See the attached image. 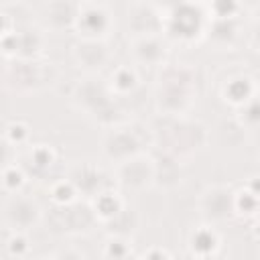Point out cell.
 <instances>
[{
  "label": "cell",
  "mask_w": 260,
  "mask_h": 260,
  "mask_svg": "<svg viewBox=\"0 0 260 260\" xmlns=\"http://www.w3.org/2000/svg\"><path fill=\"white\" fill-rule=\"evenodd\" d=\"M154 158V185L162 189L177 187L183 181V162L177 156L160 152Z\"/></svg>",
  "instance_id": "ac0fdd59"
},
{
  "label": "cell",
  "mask_w": 260,
  "mask_h": 260,
  "mask_svg": "<svg viewBox=\"0 0 260 260\" xmlns=\"http://www.w3.org/2000/svg\"><path fill=\"white\" fill-rule=\"evenodd\" d=\"M77 189L73 187V183L67 179V177H63V179H57L55 183H51V187H49V199L57 205V207H67V205H71V203H75L77 201Z\"/></svg>",
  "instance_id": "603a6c76"
},
{
  "label": "cell",
  "mask_w": 260,
  "mask_h": 260,
  "mask_svg": "<svg viewBox=\"0 0 260 260\" xmlns=\"http://www.w3.org/2000/svg\"><path fill=\"white\" fill-rule=\"evenodd\" d=\"M73 61L87 73H95L104 69L110 63V49L106 41H91V39H79L71 47Z\"/></svg>",
  "instance_id": "30bf717a"
},
{
  "label": "cell",
  "mask_w": 260,
  "mask_h": 260,
  "mask_svg": "<svg viewBox=\"0 0 260 260\" xmlns=\"http://www.w3.org/2000/svg\"><path fill=\"white\" fill-rule=\"evenodd\" d=\"M205 130L207 128L201 122L160 116V126L154 124L150 128V136H152V144H156L160 152H167L181 160L185 156L195 154L199 148H203L207 140Z\"/></svg>",
  "instance_id": "6da1fadb"
},
{
  "label": "cell",
  "mask_w": 260,
  "mask_h": 260,
  "mask_svg": "<svg viewBox=\"0 0 260 260\" xmlns=\"http://www.w3.org/2000/svg\"><path fill=\"white\" fill-rule=\"evenodd\" d=\"M219 95L225 104H230L234 108H242L244 104L256 100V79L246 73L232 75L221 83Z\"/></svg>",
  "instance_id": "5bb4252c"
},
{
  "label": "cell",
  "mask_w": 260,
  "mask_h": 260,
  "mask_svg": "<svg viewBox=\"0 0 260 260\" xmlns=\"http://www.w3.org/2000/svg\"><path fill=\"white\" fill-rule=\"evenodd\" d=\"M26 173L20 165L16 162H8L6 167L0 169V185L2 189L8 193V195H14V193H22L24 185H26Z\"/></svg>",
  "instance_id": "7402d4cb"
},
{
  "label": "cell",
  "mask_w": 260,
  "mask_h": 260,
  "mask_svg": "<svg viewBox=\"0 0 260 260\" xmlns=\"http://www.w3.org/2000/svg\"><path fill=\"white\" fill-rule=\"evenodd\" d=\"M10 162V144L4 140V136L0 138V169L6 167Z\"/></svg>",
  "instance_id": "f546056e"
},
{
  "label": "cell",
  "mask_w": 260,
  "mask_h": 260,
  "mask_svg": "<svg viewBox=\"0 0 260 260\" xmlns=\"http://www.w3.org/2000/svg\"><path fill=\"white\" fill-rule=\"evenodd\" d=\"M102 254L106 260H130V254H132L130 240L124 236H110L104 244Z\"/></svg>",
  "instance_id": "d4e9b609"
},
{
  "label": "cell",
  "mask_w": 260,
  "mask_h": 260,
  "mask_svg": "<svg viewBox=\"0 0 260 260\" xmlns=\"http://www.w3.org/2000/svg\"><path fill=\"white\" fill-rule=\"evenodd\" d=\"M41 81H43V71L35 59L32 61L14 59V63L6 71V83L12 89H35Z\"/></svg>",
  "instance_id": "e0dca14e"
},
{
  "label": "cell",
  "mask_w": 260,
  "mask_h": 260,
  "mask_svg": "<svg viewBox=\"0 0 260 260\" xmlns=\"http://www.w3.org/2000/svg\"><path fill=\"white\" fill-rule=\"evenodd\" d=\"M221 246V236L213 228V223H201L191 230L187 238V248L193 258L197 260H209L219 252Z\"/></svg>",
  "instance_id": "4fadbf2b"
},
{
  "label": "cell",
  "mask_w": 260,
  "mask_h": 260,
  "mask_svg": "<svg viewBox=\"0 0 260 260\" xmlns=\"http://www.w3.org/2000/svg\"><path fill=\"white\" fill-rule=\"evenodd\" d=\"M124 207H126L124 197L110 187L98 191L89 199V209L93 213V219H98L102 223H110L112 219H116L124 211Z\"/></svg>",
  "instance_id": "2e32d148"
},
{
  "label": "cell",
  "mask_w": 260,
  "mask_h": 260,
  "mask_svg": "<svg viewBox=\"0 0 260 260\" xmlns=\"http://www.w3.org/2000/svg\"><path fill=\"white\" fill-rule=\"evenodd\" d=\"M67 179L73 183V187L77 189V193H83V195H87L89 199H91L98 191L106 189V187L102 185L104 175H102L100 167H95V165L89 162V160H79V162H75V165L69 169Z\"/></svg>",
  "instance_id": "9a60e30c"
},
{
  "label": "cell",
  "mask_w": 260,
  "mask_h": 260,
  "mask_svg": "<svg viewBox=\"0 0 260 260\" xmlns=\"http://www.w3.org/2000/svg\"><path fill=\"white\" fill-rule=\"evenodd\" d=\"M112 98L114 95L108 83H102V79L95 77H87L79 81L71 91V102L89 116H95V120L100 114H106L112 108Z\"/></svg>",
  "instance_id": "ba28073f"
},
{
  "label": "cell",
  "mask_w": 260,
  "mask_h": 260,
  "mask_svg": "<svg viewBox=\"0 0 260 260\" xmlns=\"http://www.w3.org/2000/svg\"><path fill=\"white\" fill-rule=\"evenodd\" d=\"M128 26L132 37L162 35V10L156 4H132L128 8Z\"/></svg>",
  "instance_id": "8fae6325"
},
{
  "label": "cell",
  "mask_w": 260,
  "mask_h": 260,
  "mask_svg": "<svg viewBox=\"0 0 260 260\" xmlns=\"http://www.w3.org/2000/svg\"><path fill=\"white\" fill-rule=\"evenodd\" d=\"M256 213H258V187H256V177H252L240 189L232 191V215L254 219Z\"/></svg>",
  "instance_id": "d6986e66"
},
{
  "label": "cell",
  "mask_w": 260,
  "mask_h": 260,
  "mask_svg": "<svg viewBox=\"0 0 260 260\" xmlns=\"http://www.w3.org/2000/svg\"><path fill=\"white\" fill-rule=\"evenodd\" d=\"M30 238L26 232H10L6 238V252L12 258H26L30 252Z\"/></svg>",
  "instance_id": "4316f807"
},
{
  "label": "cell",
  "mask_w": 260,
  "mask_h": 260,
  "mask_svg": "<svg viewBox=\"0 0 260 260\" xmlns=\"http://www.w3.org/2000/svg\"><path fill=\"white\" fill-rule=\"evenodd\" d=\"M140 260H173L169 250L162 246H150L148 250H144V254L140 256Z\"/></svg>",
  "instance_id": "83f0119b"
},
{
  "label": "cell",
  "mask_w": 260,
  "mask_h": 260,
  "mask_svg": "<svg viewBox=\"0 0 260 260\" xmlns=\"http://www.w3.org/2000/svg\"><path fill=\"white\" fill-rule=\"evenodd\" d=\"M12 30V20H10V14L8 12H4L2 8H0V39L4 37V35H8Z\"/></svg>",
  "instance_id": "f1b7e54d"
},
{
  "label": "cell",
  "mask_w": 260,
  "mask_h": 260,
  "mask_svg": "<svg viewBox=\"0 0 260 260\" xmlns=\"http://www.w3.org/2000/svg\"><path fill=\"white\" fill-rule=\"evenodd\" d=\"M75 8L77 4L71 2H53L45 6V20L51 28L61 30V28H73V20H75Z\"/></svg>",
  "instance_id": "ffe728a7"
},
{
  "label": "cell",
  "mask_w": 260,
  "mask_h": 260,
  "mask_svg": "<svg viewBox=\"0 0 260 260\" xmlns=\"http://www.w3.org/2000/svg\"><path fill=\"white\" fill-rule=\"evenodd\" d=\"M41 205L37 203V199L24 193L8 195V199L2 205V219L10 232H28L41 221Z\"/></svg>",
  "instance_id": "52a82bcc"
},
{
  "label": "cell",
  "mask_w": 260,
  "mask_h": 260,
  "mask_svg": "<svg viewBox=\"0 0 260 260\" xmlns=\"http://www.w3.org/2000/svg\"><path fill=\"white\" fill-rule=\"evenodd\" d=\"M2 136L10 146H22L30 138V126L24 120H10L4 126V134Z\"/></svg>",
  "instance_id": "484cf974"
},
{
  "label": "cell",
  "mask_w": 260,
  "mask_h": 260,
  "mask_svg": "<svg viewBox=\"0 0 260 260\" xmlns=\"http://www.w3.org/2000/svg\"><path fill=\"white\" fill-rule=\"evenodd\" d=\"M162 10V35L179 43H195L207 35V4H169Z\"/></svg>",
  "instance_id": "3957f363"
},
{
  "label": "cell",
  "mask_w": 260,
  "mask_h": 260,
  "mask_svg": "<svg viewBox=\"0 0 260 260\" xmlns=\"http://www.w3.org/2000/svg\"><path fill=\"white\" fill-rule=\"evenodd\" d=\"M114 26V12L104 2H79L75 8L73 28L79 39L106 41Z\"/></svg>",
  "instance_id": "277c9868"
},
{
  "label": "cell",
  "mask_w": 260,
  "mask_h": 260,
  "mask_svg": "<svg viewBox=\"0 0 260 260\" xmlns=\"http://www.w3.org/2000/svg\"><path fill=\"white\" fill-rule=\"evenodd\" d=\"M144 140L134 126H112L102 138V152L112 162H122L134 154L144 152Z\"/></svg>",
  "instance_id": "8992f818"
},
{
  "label": "cell",
  "mask_w": 260,
  "mask_h": 260,
  "mask_svg": "<svg viewBox=\"0 0 260 260\" xmlns=\"http://www.w3.org/2000/svg\"><path fill=\"white\" fill-rule=\"evenodd\" d=\"M130 53H132V59L136 63H140V65H158V67H165V59L169 55L167 45L162 41V35L132 37Z\"/></svg>",
  "instance_id": "7c38bea8"
},
{
  "label": "cell",
  "mask_w": 260,
  "mask_h": 260,
  "mask_svg": "<svg viewBox=\"0 0 260 260\" xmlns=\"http://www.w3.org/2000/svg\"><path fill=\"white\" fill-rule=\"evenodd\" d=\"M195 71L185 65L160 67V83L156 89V110L160 116L183 118L195 102Z\"/></svg>",
  "instance_id": "7a4b0ae2"
},
{
  "label": "cell",
  "mask_w": 260,
  "mask_h": 260,
  "mask_svg": "<svg viewBox=\"0 0 260 260\" xmlns=\"http://www.w3.org/2000/svg\"><path fill=\"white\" fill-rule=\"evenodd\" d=\"M138 85V75H136V69L130 67V65H120L112 71L110 75V81H108V87L112 91V95H126L130 91H134Z\"/></svg>",
  "instance_id": "44dd1931"
},
{
  "label": "cell",
  "mask_w": 260,
  "mask_h": 260,
  "mask_svg": "<svg viewBox=\"0 0 260 260\" xmlns=\"http://www.w3.org/2000/svg\"><path fill=\"white\" fill-rule=\"evenodd\" d=\"M28 160L35 169L39 171H49L55 162H57V150L47 144V142H39L35 146H30V152H28Z\"/></svg>",
  "instance_id": "cb8c5ba5"
},
{
  "label": "cell",
  "mask_w": 260,
  "mask_h": 260,
  "mask_svg": "<svg viewBox=\"0 0 260 260\" xmlns=\"http://www.w3.org/2000/svg\"><path fill=\"white\" fill-rule=\"evenodd\" d=\"M197 209L211 223L225 221L228 217H232V189L221 183L207 185L199 193Z\"/></svg>",
  "instance_id": "9c48e42d"
},
{
  "label": "cell",
  "mask_w": 260,
  "mask_h": 260,
  "mask_svg": "<svg viewBox=\"0 0 260 260\" xmlns=\"http://www.w3.org/2000/svg\"><path fill=\"white\" fill-rule=\"evenodd\" d=\"M116 181L120 187L130 191H144L154 185V158L152 154L140 152L114 167Z\"/></svg>",
  "instance_id": "5b68a950"
}]
</instances>
